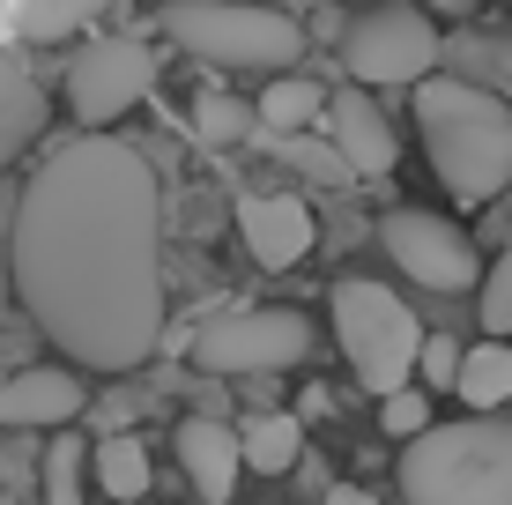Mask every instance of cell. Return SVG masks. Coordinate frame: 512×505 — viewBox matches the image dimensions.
Instances as JSON below:
<instances>
[{"label": "cell", "mask_w": 512, "mask_h": 505, "mask_svg": "<svg viewBox=\"0 0 512 505\" xmlns=\"http://www.w3.org/2000/svg\"><path fill=\"white\" fill-rule=\"evenodd\" d=\"M90 468H97V491H104V498H119V505L149 491V446H141L134 431H104Z\"/></svg>", "instance_id": "18"}, {"label": "cell", "mask_w": 512, "mask_h": 505, "mask_svg": "<svg viewBox=\"0 0 512 505\" xmlns=\"http://www.w3.org/2000/svg\"><path fill=\"white\" fill-rule=\"evenodd\" d=\"M193 142H208V149L260 142V104L223 97V90H201V97H193Z\"/></svg>", "instance_id": "19"}, {"label": "cell", "mask_w": 512, "mask_h": 505, "mask_svg": "<svg viewBox=\"0 0 512 505\" xmlns=\"http://www.w3.org/2000/svg\"><path fill=\"white\" fill-rule=\"evenodd\" d=\"M149 156L112 134H75L30 171L8 223V283L45 342L90 372H134L164 335Z\"/></svg>", "instance_id": "1"}, {"label": "cell", "mask_w": 512, "mask_h": 505, "mask_svg": "<svg viewBox=\"0 0 512 505\" xmlns=\"http://www.w3.org/2000/svg\"><path fill=\"white\" fill-rule=\"evenodd\" d=\"M90 402L82 379L67 364H38V372H15L0 387V431H52V424H75V409Z\"/></svg>", "instance_id": "11"}, {"label": "cell", "mask_w": 512, "mask_h": 505, "mask_svg": "<svg viewBox=\"0 0 512 505\" xmlns=\"http://www.w3.org/2000/svg\"><path fill=\"white\" fill-rule=\"evenodd\" d=\"M416 134L453 201H498L512 186V104L468 75L416 82Z\"/></svg>", "instance_id": "2"}, {"label": "cell", "mask_w": 512, "mask_h": 505, "mask_svg": "<svg viewBox=\"0 0 512 505\" xmlns=\"http://www.w3.org/2000/svg\"><path fill=\"white\" fill-rule=\"evenodd\" d=\"M45 112H52V104H45V82L30 75L15 52H0V164H15V156L45 134Z\"/></svg>", "instance_id": "14"}, {"label": "cell", "mask_w": 512, "mask_h": 505, "mask_svg": "<svg viewBox=\"0 0 512 505\" xmlns=\"http://www.w3.org/2000/svg\"><path fill=\"white\" fill-rule=\"evenodd\" d=\"M104 8H112V0H15V38H30V45L67 38V30H82Z\"/></svg>", "instance_id": "20"}, {"label": "cell", "mask_w": 512, "mask_h": 505, "mask_svg": "<svg viewBox=\"0 0 512 505\" xmlns=\"http://www.w3.org/2000/svg\"><path fill=\"white\" fill-rule=\"evenodd\" d=\"M327 312H334V342H342L349 372H357L379 402L416 379L423 342H431V335H423V320L386 283H372V275H342L334 298H327Z\"/></svg>", "instance_id": "5"}, {"label": "cell", "mask_w": 512, "mask_h": 505, "mask_svg": "<svg viewBox=\"0 0 512 505\" xmlns=\"http://www.w3.org/2000/svg\"><path fill=\"white\" fill-rule=\"evenodd\" d=\"M461 364H468L461 342H453V335H431V342H423V364H416V372H423V387H461Z\"/></svg>", "instance_id": "24"}, {"label": "cell", "mask_w": 512, "mask_h": 505, "mask_svg": "<svg viewBox=\"0 0 512 505\" xmlns=\"http://www.w3.org/2000/svg\"><path fill=\"white\" fill-rule=\"evenodd\" d=\"M171 446H179V468H186L193 491H201L208 505H231L238 468H245V439H238L231 424H216V416H186Z\"/></svg>", "instance_id": "12"}, {"label": "cell", "mask_w": 512, "mask_h": 505, "mask_svg": "<svg viewBox=\"0 0 512 505\" xmlns=\"http://www.w3.org/2000/svg\"><path fill=\"white\" fill-rule=\"evenodd\" d=\"M312 357V320L290 305L268 312H223L193 335V364L216 379H245V372H290V364Z\"/></svg>", "instance_id": "7"}, {"label": "cell", "mask_w": 512, "mask_h": 505, "mask_svg": "<svg viewBox=\"0 0 512 505\" xmlns=\"http://www.w3.org/2000/svg\"><path fill=\"white\" fill-rule=\"evenodd\" d=\"M320 505H386V498H372V491H349V483H342V491H327Z\"/></svg>", "instance_id": "26"}, {"label": "cell", "mask_w": 512, "mask_h": 505, "mask_svg": "<svg viewBox=\"0 0 512 505\" xmlns=\"http://www.w3.org/2000/svg\"><path fill=\"white\" fill-rule=\"evenodd\" d=\"M253 104H260V142H282V134H305L312 119L327 112V90L305 82V75H275Z\"/></svg>", "instance_id": "15"}, {"label": "cell", "mask_w": 512, "mask_h": 505, "mask_svg": "<svg viewBox=\"0 0 512 505\" xmlns=\"http://www.w3.org/2000/svg\"><path fill=\"white\" fill-rule=\"evenodd\" d=\"M438 23L416 8V0H372L357 23L342 30V67L364 82V90H401V82H431L438 67Z\"/></svg>", "instance_id": "6"}, {"label": "cell", "mask_w": 512, "mask_h": 505, "mask_svg": "<svg viewBox=\"0 0 512 505\" xmlns=\"http://www.w3.org/2000/svg\"><path fill=\"white\" fill-rule=\"evenodd\" d=\"M475 320H483V335H490V342H512V246L490 260L483 290H475Z\"/></svg>", "instance_id": "22"}, {"label": "cell", "mask_w": 512, "mask_h": 505, "mask_svg": "<svg viewBox=\"0 0 512 505\" xmlns=\"http://www.w3.org/2000/svg\"><path fill=\"white\" fill-rule=\"evenodd\" d=\"M386 260H394L409 283L423 290H438V298H461V290H483V260H475L468 246V231L461 223H446V216H431V208H394L386 216Z\"/></svg>", "instance_id": "9"}, {"label": "cell", "mask_w": 512, "mask_h": 505, "mask_svg": "<svg viewBox=\"0 0 512 505\" xmlns=\"http://www.w3.org/2000/svg\"><path fill=\"white\" fill-rule=\"evenodd\" d=\"M409 505H512V416L431 424L401 454Z\"/></svg>", "instance_id": "3"}, {"label": "cell", "mask_w": 512, "mask_h": 505, "mask_svg": "<svg viewBox=\"0 0 512 505\" xmlns=\"http://www.w3.org/2000/svg\"><path fill=\"white\" fill-rule=\"evenodd\" d=\"M97 461V446L82 439H52L45 446V505H82V468Z\"/></svg>", "instance_id": "21"}, {"label": "cell", "mask_w": 512, "mask_h": 505, "mask_svg": "<svg viewBox=\"0 0 512 505\" xmlns=\"http://www.w3.org/2000/svg\"><path fill=\"white\" fill-rule=\"evenodd\" d=\"M156 90V52L141 38H90L67 60V112L90 134H104L119 112H134Z\"/></svg>", "instance_id": "8"}, {"label": "cell", "mask_w": 512, "mask_h": 505, "mask_svg": "<svg viewBox=\"0 0 512 505\" xmlns=\"http://www.w3.org/2000/svg\"><path fill=\"white\" fill-rule=\"evenodd\" d=\"M461 402H475V416H498L512 402V342H475L461 364Z\"/></svg>", "instance_id": "17"}, {"label": "cell", "mask_w": 512, "mask_h": 505, "mask_svg": "<svg viewBox=\"0 0 512 505\" xmlns=\"http://www.w3.org/2000/svg\"><path fill=\"white\" fill-rule=\"evenodd\" d=\"M238 439H245V468H260V476H282V468H297V454H305V416L260 409L253 424L238 431Z\"/></svg>", "instance_id": "16"}, {"label": "cell", "mask_w": 512, "mask_h": 505, "mask_svg": "<svg viewBox=\"0 0 512 505\" xmlns=\"http://www.w3.org/2000/svg\"><path fill=\"white\" fill-rule=\"evenodd\" d=\"M238 238L260 268H297L312 253V208L297 194H245L238 201Z\"/></svg>", "instance_id": "10"}, {"label": "cell", "mask_w": 512, "mask_h": 505, "mask_svg": "<svg viewBox=\"0 0 512 505\" xmlns=\"http://www.w3.org/2000/svg\"><path fill=\"white\" fill-rule=\"evenodd\" d=\"M164 38L208 67H238V75H290L305 60V30L282 8H245V0H171Z\"/></svg>", "instance_id": "4"}, {"label": "cell", "mask_w": 512, "mask_h": 505, "mask_svg": "<svg viewBox=\"0 0 512 505\" xmlns=\"http://www.w3.org/2000/svg\"><path fill=\"white\" fill-rule=\"evenodd\" d=\"M438 15H475V0H431Z\"/></svg>", "instance_id": "27"}, {"label": "cell", "mask_w": 512, "mask_h": 505, "mask_svg": "<svg viewBox=\"0 0 512 505\" xmlns=\"http://www.w3.org/2000/svg\"><path fill=\"white\" fill-rule=\"evenodd\" d=\"M297 402H305V416H327V409H334V387H305Z\"/></svg>", "instance_id": "25"}, {"label": "cell", "mask_w": 512, "mask_h": 505, "mask_svg": "<svg viewBox=\"0 0 512 505\" xmlns=\"http://www.w3.org/2000/svg\"><path fill=\"white\" fill-rule=\"evenodd\" d=\"M379 424H386V439H423V431H431V394H423V387L386 394V402H379Z\"/></svg>", "instance_id": "23"}, {"label": "cell", "mask_w": 512, "mask_h": 505, "mask_svg": "<svg viewBox=\"0 0 512 505\" xmlns=\"http://www.w3.org/2000/svg\"><path fill=\"white\" fill-rule=\"evenodd\" d=\"M327 142L349 156L357 179H386V171H394V127H386V112L364 90H334L327 97Z\"/></svg>", "instance_id": "13"}]
</instances>
